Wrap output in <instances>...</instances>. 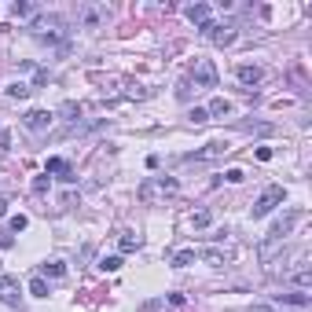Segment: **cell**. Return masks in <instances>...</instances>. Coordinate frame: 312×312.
<instances>
[{
    "instance_id": "1",
    "label": "cell",
    "mask_w": 312,
    "mask_h": 312,
    "mask_svg": "<svg viewBox=\"0 0 312 312\" xmlns=\"http://www.w3.org/2000/svg\"><path fill=\"white\" fill-rule=\"evenodd\" d=\"M283 198H287V191H283L279 184L264 187V195L257 198V206H254V221H261V217H268L272 210H279V206H283Z\"/></svg>"
},
{
    "instance_id": "2",
    "label": "cell",
    "mask_w": 312,
    "mask_h": 312,
    "mask_svg": "<svg viewBox=\"0 0 312 312\" xmlns=\"http://www.w3.org/2000/svg\"><path fill=\"white\" fill-rule=\"evenodd\" d=\"M191 77H195V88H213L217 85V66H213L210 59H195Z\"/></svg>"
},
{
    "instance_id": "3",
    "label": "cell",
    "mask_w": 312,
    "mask_h": 312,
    "mask_svg": "<svg viewBox=\"0 0 312 312\" xmlns=\"http://www.w3.org/2000/svg\"><path fill=\"white\" fill-rule=\"evenodd\" d=\"M19 298H22L19 283H15L11 275H0V301H8V305H19Z\"/></svg>"
},
{
    "instance_id": "4",
    "label": "cell",
    "mask_w": 312,
    "mask_h": 312,
    "mask_svg": "<svg viewBox=\"0 0 312 312\" xmlns=\"http://www.w3.org/2000/svg\"><path fill=\"white\" fill-rule=\"evenodd\" d=\"M275 301L279 305H294V308H308L312 305V298L305 290H287V294H275Z\"/></svg>"
},
{
    "instance_id": "5",
    "label": "cell",
    "mask_w": 312,
    "mask_h": 312,
    "mask_svg": "<svg viewBox=\"0 0 312 312\" xmlns=\"http://www.w3.org/2000/svg\"><path fill=\"white\" fill-rule=\"evenodd\" d=\"M33 29H37V37H48L59 29V19L55 15H33Z\"/></svg>"
},
{
    "instance_id": "6",
    "label": "cell",
    "mask_w": 312,
    "mask_h": 312,
    "mask_svg": "<svg viewBox=\"0 0 312 312\" xmlns=\"http://www.w3.org/2000/svg\"><path fill=\"white\" fill-rule=\"evenodd\" d=\"M22 121H26V129L41 132V129H48V125H52V114H48V111H29Z\"/></svg>"
},
{
    "instance_id": "7",
    "label": "cell",
    "mask_w": 312,
    "mask_h": 312,
    "mask_svg": "<svg viewBox=\"0 0 312 312\" xmlns=\"http://www.w3.org/2000/svg\"><path fill=\"white\" fill-rule=\"evenodd\" d=\"M235 77H239L242 85H257V81H261L264 74H261V66H250V62H242V66L235 70Z\"/></svg>"
},
{
    "instance_id": "8",
    "label": "cell",
    "mask_w": 312,
    "mask_h": 312,
    "mask_svg": "<svg viewBox=\"0 0 312 312\" xmlns=\"http://www.w3.org/2000/svg\"><path fill=\"white\" fill-rule=\"evenodd\" d=\"M187 19H191L195 26L210 22V8H206V4H191V8H187Z\"/></svg>"
},
{
    "instance_id": "9",
    "label": "cell",
    "mask_w": 312,
    "mask_h": 312,
    "mask_svg": "<svg viewBox=\"0 0 312 312\" xmlns=\"http://www.w3.org/2000/svg\"><path fill=\"white\" fill-rule=\"evenodd\" d=\"M44 169H48V173H59L62 180H74V173H70V165L62 162V158H48V165H44Z\"/></svg>"
},
{
    "instance_id": "10",
    "label": "cell",
    "mask_w": 312,
    "mask_h": 312,
    "mask_svg": "<svg viewBox=\"0 0 312 312\" xmlns=\"http://www.w3.org/2000/svg\"><path fill=\"white\" fill-rule=\"evenodd\" d=\"M290 283L298 287V290H308V287H312V272H308V268H298V272L290 275Z\"/></svg>"
},
{
    "instance_id": "11",
    "label": "cell",
    "mask_w": 312,
    "mask_h": 312,
    "mask_svg": "<svg viewBox=\"0 0 312 312\" xmlns=\"http://www.w3.org/2000/svg\"><path fill=\"white\" fill-rule=\"evenodd\" d=\"M206 114H213V118H224V114H231V103H228V99H213V103L206 107Z\"/></svg>"
},
{
    "instance_id": "12",
    "label": "cell",
    "mask_w": 312,
    "mask_h": 312,
    "mask_svg": "<svg viewBox=\"0 0 312 312\" xmlns=\"http://www.w3.org/2000/svg\"><path fill=\"white\" fill-rule=\"evenodd\" d=\"M29 294H33V298H48V283H44V275L29 279Z\"/></svg>"
},
{
    "instance_id": "13",
    "label": "cell",
    "mask_w": 312,
    "mask_h": 312,
    "mask_svg": "<svg viewBox=\"0 0 312 312\" xmlns=\"http://www.w3.org/2000/svg\"><path fill=\"white\" fill-rule=\"evenodd\" d=\"M202 261H206L210 268H221V264H224V254H221V250H206V254H202Z\"/></svg>"
},
{
    "instance_id": "14",
    "label": "cell",
    "mask_w": 312,
    "mask_h": 312,
    "mask_svg": "<svg viewBox=\"0 0 312 312\" xmlns=\"http://www.w3.org/2000/svg\"><path fill=\"white\" fill-rule=\"evenodd\" d=\"M198 254H195V250H180V254L173 257V264H177V268H187V264H191Z\"/></svg>"
},
{
    "instance_id": "15",
    "label": "cell",
    "mask_w": 312,
    "mask_h": 312,
    "mask_svg": "<svg viewBox=\"0 0 312 312\" xmlns=\"http://www.w3.org/2000/svg\"><path fill=\"white\" fill-rule=\"evenodd\" d=\"M99 268H103V272H118V268H121V257H103Z\"/></svg>"
},
{
    "instance_id": "16",
    "label": "cell",
    "mask_w": 312,
    "mask_h": 312,
    "mask_svg": "<svg viewBox=\"0 0 312 312\" xmlns=\"http://www.w3.org/2000/svg\"><path fill=\"white\" fill-rule=\"evenodd\" d=\"M121 250H125V254H132V250H140V239H136V235H121Z\"/></svg>"
},
{
    "instance_id": "17",
    "label": "cell",
    "mask_w": 312,
    "mask_h": 312,
    "mask_svg": "<svg viewBox=\"0 0 312 312\" xmlns=\"http://www.w3.org/2000/svg\"><path fill=\"white\" fill-rule=\"evenodd\" d=\"M62 272H66V268H62L59 261H52V264H44V275H52V279H59Z\"/></svg>"
},
{
    "instance_id": "18",
    "label": "cell",
    "mask_w": 312,
    "mask_h": 312,
    "mask_svg": "<svg viewBox=\"0 0 312 312\" xmlns=\"http://www.w3.org/2000/svg\"><path fill=\"white\" fill-rule=\"evenodd\" d=\"M224 180H228V184H242V180H246V173H242V169H228Z\"/></svg>"
},
{
    "instance_id": "19",
    "label": "cell",
    "mask_w": 312,
    "mask_h": 312,
    "mask_svg": "<svg viewBox=\"0 0 312 312\" xmlns=\"http://www.w3.org/2000/svg\"><path fill=\"white\" fill-rule=\"evenodd\" d=\"M26 224H29V221H26L22 213H19V217H11V231H15V235H19V231H26Z\"/></svg>"
},
{
    "instance_id": "20",
    "label": "cell",
    "mask_w": 312,
    "mask_h": 312,
    "mask_svg": "<svg viewBox=\"0 0 312 312\" xmlns=\"http://www.w3.org/2000/svg\"><path fill=\"white\" fill-rule=\"evenodd\" d=\"M8 96H15V99H26V96H29V88H26V85H11V88H8Z\"/></svg>"
},
{
    "instance_id": "21",
    "label": "cell",
    "mask_w": 312,
    "mask_h": 312,
    "mask_svg": "<svg viewBox=\"0 0 312 312\" xmlns=\"http://www.w3.org/2000/svg\"><path fill=\"white\" fill-rule=\"evenodd\" d=\"M187 118H191L195 125H202V121H210V114H206V111H202V107H195V111H191V114H187Z\"/></svg>"
},
{
    "instance_id": "22",
    "label": "cell",
    "mask_w": 312,
    "mask_h": 312,
    "mask_svg": "<svg viewBox=\"0 0 312 312\" xmlns=\"http://www.w3.org/2000/svg\"><path fill=\"white\" fill-rule=\"evenodd\" d=\"M191 221H195V228H206V224H210V213H206V210H198Z\"/></svg>"
},
{
    "instance_id": "23",
    "label": "cell",
    "mask_w": 312,
    "mask_h": 312,
    "mask_svg": "<svg viewBox=\"0 0 312 312\" xmlns=\"http://www.w3.org/2000/svg\"><path fill=\"white\" fill-rule=\"evenodd\" d=\"M33 191H48V173H44V177H37V180H33Z\"/></svg>"
},
{
    "instance_id": "24",
    "label": "cell",
    "mask_w": 312,
    "mask_h": 312,
    "mask_svg": "<svg viewBox=\"0 0 312 312\" xmlns=\"http://www.w3.org/2000/svg\"><path fill=\"white\" fill-rule=\"evenodd\" d=\"M15 15H22V19H29V15H33V8H29V4H15Z\"/></svg>"
},
{
    "instance_id": "25",
    "label": "cell",
    "mask_w": 312,
    "mask_h": 312,
    "mask_svg": "<svg viewBox=\"0 0 312 312\" xmlns=\"http://www.w3.org/2000/svg\"><path fill=\"white\" fill-rule=\"evenodd\" d=\"M250 312H279L275 305H250Z\"/></svg>"
},
{
    "instance_id": "26",
    "label": "cell",
    "mask_w": 312,
    "mask_h": 312,
    "mask_svg": "<svg viewBox=\"0 0 312 312\" xmlns=\"http://www.w3.org/2000/svg\"><path fill=\"white\" fill-rule=\"evenodd\" d=\"M11 147V132H0V151H8Z\"/></svg>"
},
{
    "instance_id": "27",
    "label": "cell",
    "mask_w": 312,
    "mask_h": 312,
    "mask_svg": "<svg viewBox=\"0 0 312 312\" xmlns=\"http://www.w3.org/2000/svg\"><path fill=\"white\" fill-rule=\"evenodd\" d=\"M4 210H8V202H4V198H0V217H4Z\"/></svg>"
}]
</instances>
